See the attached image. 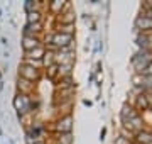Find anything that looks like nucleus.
Here are the masks:
<instances>
[{
	"mask_svg": "<svg viewBox=\"0 0 152 144\" xmlns=\"http://www.w3.org/2000/svg\"><path fill=\"white\" fill-rule=\"evenodd\" d=\"M69 39H71L69 34H56L54 37H53V43L56 46H66L69 43Z\"/></svg>",
	"mask_w": 152,
	"mask_h": 144,
	"instance_id": "f257e3e1",
	"label": "nucleus"
},
{
	"mask_svg": "<svg viewBox=\"0 0 152 144\" xmlns=\"http://www.w3.org/2000/svg\"><path fill=\"white\" fill-rule=\"evenodd\" d=\"M22 76L27 78V80H36V78L39 76L37 70H34L32 66H24L22 68Z\"/></svg>",
	"mask_w": 152,
	"mask_h": 144,
	"instance_id": "f03ea898",
	"label": "nucleus"
},
{
	"mask_svg": "<svg viewBox=\"0 0 152 144\" xmlns=\"http://www.w3.org/2000/svg\"><path fill=\"white\" fill-rule=\"evenodd\" d=\"M24 48L27 49V53L29 51H32L34 48H37V39L31 37V36H26V37H24Z\"/></svg>",
	"mask_w": 152,
	"mask_h": 144,
	"instance_id": "7ed1b4c3",
	"label": "nucleus"
},
{
	"mask_svg": "<svg viewBox=\"0 0 152 144\" xmlns=\"http://www.w3.org/2000/svg\"><path fill=\"white\" fill-rule=\"evenodd\" d=\"M15 107L20 112H26L27 110V98H26V97H17L15 98Z\"/></svg>",
	"mask_w": 152,
	"mask_h": 144,
	"instance_id": "20e7f679",
	"label": "nucleus"
},
{
	"mask_svg": "<svg viewBox=\"0 0 152 144\" xmlns=\"http://www.w3.org/2000/svg\"><path fill=\"white\" fill-rule=\"evenodd\" d=\"M42 54H44V49H42V48H39V46H37V48H34L32 51H29V56H31V60H32V58H34V60H39V58H41Z\"/></svg>",
	"mask_w": 152,
	"mask_h": 144,
	"instance_id": "39448f33",
	"label": "nucleus"
},
{
	"mask_svg": "<svg viewBox=\"0 0 152 144\" xmlns=\"http://www.w3.org/2000/svg\"><path fill=\"white\" fill-rule=\"evenodd\" d=\"M58 129H59V131H69V129H71V119H69V117H66L63 122H59Z\"/></svg>",
	"mask_w": 152,
	"mask_h": 144,
	"instance_id": "423d86ee",
	"label": "nucleus"
},
{
	"mask_svg": "<svg viewBox=\"0 0 152 144\" xmlns=\"http://www.w3.org/2000/svg\"><path fill=\"white\" fill-rule=\"evenodd\" d=\"M39 22V12H29V24H36Z\"/></svg>",
	"mask_w": 152,
	"mask_h": 144,
	"instance_id": "0eeeda50",
	"label": "nucleus"
},
{
	"mask_svg": "<svg viewBox=\"0 0 152 144\" xmlns=\"http://www.w3.org/2000/svg\"><path fill=\"white\" fill-rule=\"evenodd\" d=\"M39 29H41V24L39 22H36V24H27V31H31V32H36V31H39Z\"/></svg>",
	"mask_w": 152,
	"mask_h": 144,
	"instance_id": "6e6552de",
	"label": "nucleus"
},
{
	"mask_svg": "<svg viewBox=\"0 0 152 144\" xmlns=\"http://www.w3.org/2000/svg\"><path fill=\"white\" fill-rule=\"evenodd\" d=\"M27 66H41V61L39 60H27Z\"/></svg>",
	"mask_w": 152,
	"mask_h": 144,
	"instance_id": "1a4fd4ad",
	"label": "nucleus"
},
{
	"mask_svg": "<svg viewBox=\"0 0 152 144\" xmlns=\"http://www.w3.org/2000/svg\"><path fill=\"white\" fill-rule=\"evenodd\" d=\"M61 7H63V2H54V4H51V9H53V10H59Z\"/></svg>",
	"mask_w": 152,
	"mask_h": 144,
	"instance_id": "9d476101",
	"label": "nucleus"
},
{
	"mask_svg": "<svg viewBox=\"0 0 152 144\" xmlns=\"http://www.w3.org/2000/svg\"><path fill=\"white\" fill-rule=\"evenodd\" d=\"M36 144H42V143H36Z\"/></svg>",
	"mask_w": 152,
	"mask_h": 144,
	"instance_id": "9b49d317",
	"label": "nucleus"
}]
</instances>
